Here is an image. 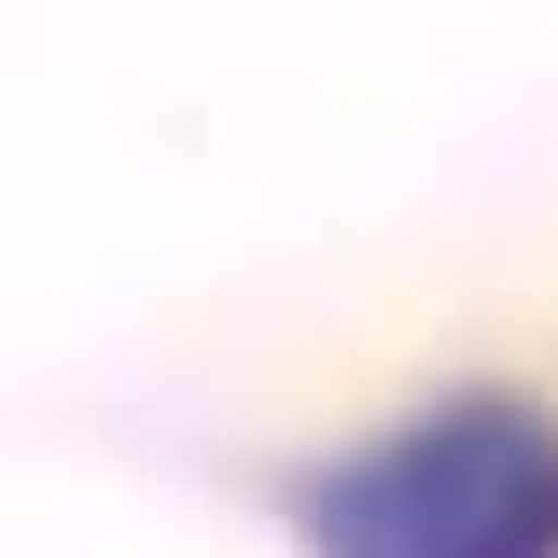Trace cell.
Wrapping results in <instances>:
<instances>
[{"mask_svg": "<svg viewBox=\"0 0 558 558\" xmlns=\"http://www.w3.org/2000/svg\"><path fill=\"white\" fill-rule=\"evenodd\" d=\"M322 558H558V447L502 405L418 418L322 488Z\"/></svg>", "mask_w": 558, "mask_h": 558, "instance_id": "cell-1", "label": "cell"}]
</instances>
